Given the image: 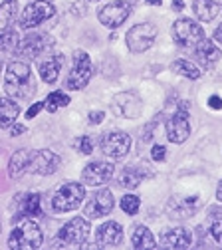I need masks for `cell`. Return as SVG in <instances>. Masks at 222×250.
<instances>
[{"label":"cell","mask_w":222,"mask_h":250,"mask_svg":"<svg viewBox=\"0 0 222 250\" xmlns=\"http://www.w3.org/2000/svg\"><path fill=\"white\" fill-rule=\"evenodd\" d=\"M113 163L109 161H91L83 171H81V181L87 187H100L105 185L113 177Z\"/></svg>","instance_id":"4fadbf2b"},{"label":"cell","mask_w":222,"mask_h":250,"mask_svg":"<svg viewBox=\"0 0 222 250\" xmlns=\"http://www.w3.org/2000/svg\"><path fill=\"white\" fill-rule=\"evenodd\" d=\"M30 157H32V149H18L12 157H10V163H8V175L12 179H20L22 175L28 173V163H30Z\"/></svg>","instance_id":"44dd1931"},{"label":"cell","mask_w":222,"mask_h":250,"mask_svg":"<svg viewBox=\"0 0 222 250\" xmlns=\"http://www.w3.org/2000/svg\"><path fill=\"white\" fill-rule=\"evenodd\" d=\"M111 109L119 117L135 119L143 111V102H141V98L137 96V93H133V91H121V93H117V96L111 100Z\"/></svg>","instance_id":"8fae6325"},{"label":"cell","mask_w":222,"mask_h":250,"mask_svg":"<svg viewBox=\"0 0 222 250\" xmlns=\"http://www.w3.org/2000/svg\"><path fill=\"white\" fill-rule=\"evenodd\" d=\"M157 38V26L151 22H143V24H135L125 36V44L133 54H143L147 52Z\"/></svg>","instance_id":"5b68a950"},{"label":"cell","mask_w":222,"mask_h":250,"mask_svg":"<svg viewBox=\"0 0 222 250\" xmlns=\"http://www.w3.org/2000/svg\"><path fill=\"white\" fill-rule=\"evenodd\" d=\"M20 48V36L14 28L4 26L0 30V52L2 54H12Z\"/></svg>","instance_id":"d4e9b609"},{"label":"cell","mask_w":222,"mask_h":250,"mask_svg":"<svg viewBox=\"0 0 222 250\" xmlns=\"http://www.w3.org/2000/svg\"><path fill=\"white\" fill-rule=\"evenodd\" d=\"M197 205H199V199L193 197V199H182V201H175L169 205V216L171 218H188L190 214H193L197 210Z\"/></svg>","instance_id":"cb8c5ba5"},{"label":"cell","mask_w":222,"mask_h":250,"mask_svg":"<svg viewBox=\"0 0 222 250\" xmlns=\"http://www.w3.org/2000/svg\"><path fill=\"white\" fill-rule=\"evenodd\" d=\"M131 14V6L129 2H123V0H117V2H111L107 6H103L98 12V20L105 26V28H119Z\"/></svg>","instance_id":"7c38bea8"},{"label":"cell","mask_w":222,"mask_h":250,"mask_svg":"<svg viewBox=\"0 0 222 250\" xmlns=\"http://www.w3.org/2000/svg\"><path fill=\"white\" fill-rule=\"evenodd\" d=\"M131 244L137 250H147V248H157V240L153 236V232L147 227H137L133 236H131Z\"/></svg>","instance_id":"4316f807"},{"label":"cell","mask_w":222,"mask_h":250,"mask_svg":"<svg viewBox=\"0 0 222 250\" xmlns=\"http://www.w3.org/2000/svg\"><path fill=\"white\" fill-rule=\"evenodd\" d=\"M161 244L167 248H188L193 244V234L184 227H173L161 234Z\"/></svg>","instance_id":"ac0fdd59"},{"label":"cell","mask_w":222,"mask_h":250,"mask_svg":"<svg viewBox=\"0 0 222 250\" xmlns=\"http://www.w3.org/2000/svg\"><path fill=\"white\" fill-rule=\"evenodd\" d=\"M60 163H61V159L58 157L54 151L38 149V151H32V157H30V163H28V173L48 177V175L58 171Z\"/></svg>","instance_id":"30bf717a"},{"label":"cell","mask_w":222,"mask_h":250,"mask_svg":"<svg viewBox=\"0 0 222 250\" xmlns=\"http://www.w3.org/2000/svg\"><path fill=\"white\" fill-rule=\"evenodd\" d=\"M0 68H2V64H0Z\"/></svg>","instance_id":"f6af8a7d"},{"label":"cell","mask_w":222,"mask_h":250,"mask_svg":"<svg viewBox=\"0 0 222 250\" xmlns=\"http://www.w3.org/2000/svg\"><path fill=\"white\" fill-rule=\"evenodd\" d=\"M197 50V60L201 62L202 66H206V68H212L216 62L222 58V50H218V46L212 42V40H206V38H202L197 46H195Z\"/></svg>","instance_id":"d6986e66"},{"label":"cell","mask_w":222,"mask_h":250,"mask_svg":"<svg viewBox=\"0 0 222 250\" xmlns=\"http://www.w3.org/2000/svg\"><path fill=\"white\" fill-rule=\"evenodd\" d=\"M54 14H56V8L52 2H48V0H34V2H30L24 8L22 18H20V28H24V30L36 28L42 22H46L48 18H52Z\"/></svg>","instance_id":"9c48e42d"},{"label":"cell","mask_w":222,"mask_h":250,"mask_svg":"<svg viewBox=\"0 0 222 250\" xmlns=\"http://www.w3.org/2000/svg\"><path fill=\"white\" fill-rule=\"evenodd\" d=\"M68 104H70L68 93H63V91H52L50 96L46 98V102H44V107H46L50 113H56L60 107H66Z\"/></svg>","instance_id":"f546056e"},{"label":"cell","mask_w":222,"mask_h":250,"mask_svg":"<svg viewBox=\"0 0 222 250\" xmlns=\"http://www.w3.org/2000/svg\"><path fill=\"white\" fill-rule=\"evenodd\" d=\"M173 40L182 46V48H190V46H197L202 38H204V32L202 28L190 18H179L175 24H173Z\"/></svg>","instance_id":"ba28073f"},{"label":"cell","mask_w":222,"mask_h":250,"mask_svg":"<svg viewBox=\"0 0 222 250\" xmlns=\"http://www.w3.org/2000/svg\"><path fill=\"white\" fill-rule=\"evenodd\" d=\"M42 109H44V102H36L34 105H30V107H28L26 117H28V119H34V117H36V115H38Z\"/></svg>","instance_id":"d590c367"},{"label":"cell","mask_w":222,"mask_h":250,"mask_svg":"<svg viewBox=\"0 0 222 250\" xmlns=\"http://www.w3.org/2000/svg\"><path fill=\"white\" fill-rule=\"evenodd\" d=\"M113 205H115L113 193L109 189H101L89 199L83 212H85L87 218H101V216H107L113 210Z\"/></svg>","instance_id":"9a60e30c"},{"label":"cell","mask_w":222,"mask_h":250,"mask_svg":"<svg viewBox=\"0 0 222 250\" xmlns=\"http://www.w3.org/2000/svg\"><path fill=\"white\" fill-rule=\"evenodd\" d=\"M76 149L80 153H83V155H91L93 153V141H91V137L83 135V137L76 139Z\"/></svg>","instance_id":"d6a6232c"},{"label":"cell","mask_w":222,"mask_h":250,"mask_svg":"<svg viewBox=\"0 0 222 250\" xmlns=\"http://www.w3.org/2000/svg\"><path fill=\"white\" fill-rule=\"evenodd\" d=\"M151 157H153V161H165V157H167V149H165V145H153V149H151Z\"/></svg>","instance_id":"836d02e7"},{"label":"cell","mask_w":222,"mask_h":250,"mask_svg":"<svg viewBox=\"0 0 222 250\" xmlns=\"http://www.w3.org/2000/svg\"><path fill=\"white\" fill-rule=\"evenodd\" d=\"M190 135V121H188V104L182 102L179 109L169 117L167 121V137L171 143L181 145Z\"/></svg>","instance_id":"52a82bcc"},{"label":"cell","mask_w":222,"mask_h":250,"mask_svg":"<svg viewBox=\"0 0 222 250\" xmlns=\"http://www.w3.org/2000/svg\"><path fill=\"white\" fill-rule=\"evenodd\" d=\"M208 105H210L212 109H222V100H220L218 96H212V98L208 100Z\"/></svg>","instance_id":"74e56055"},{"label":"cell","mask_w":222,"mask_h":250,"mask_svg":"<svg viewBox=\"0 0 222 250\" xmlns=\"http://www.w3.org/2000/svg\"><path fill=\"white\" fill-rule=\"evenodd\" d=\"M4 89L8 98H18V100H28L32 93L36 91L34 85V76L26 62L14 60L6 68V78H4Z\"/></svg>","instance_id":"6da1fadb"},{"label":"cell","mask_w":222,"mask_h":250,"mask_svg":"<svg viewBox=\"0 0 222 250\" xmlns=\"http://www.w3.org/2000/svg\"><path fill=\"white\" fill-rule=\"evenodd\" d=\"M93 76V66H91V60L89 56L83 52V50H76L74 52V66H72V72L68 76V89L76 91V89H81L89 83Z\"/></svg>","instance_id":"8992f818"},{"label":"cell","mask_w":222,"mask_h":250,"mask_svg":"<svg viewBox=\"0 0 222 250\" xmlns=\"http://www.w3.org/2000/svg\"><path fill=\"white\" fill-rule=\"evenodd\" d=\"M16 14H18V2L16 0H4L0 4V22L4 26H10L14 20H16Z\"/></svg>","instance_id":"4dcf8cb0"},{"label":"cell","mask_w":222,"mask_h":250,"mask_svg":"<svg viewBox=\"0 0 222 250\" xmlns=\"http://www.w3.org/2000/svg\"><path fill=\"white\" fill-rule=\"evenodd\" d=\"M103 117H105L103 111H91V113H89V121H91V123H101Z\"/></svg>","instance_id":"8d00e7d4"},{"label":"cell","mask_w":222,"mask_h":250,"mask_svg":"<svg viewBox=\"0 0 222 250\" xmlns=\"http://www.w3.org/2000/svg\"><path fill=\"white\" fill-rule=\"evenodd\" d=\"M214 40H216L218 44H222V24H220V26L214 30Z\"/></svg>","instance_id":"ab89813d"},{"label":"cell","mask_w":222,"mask_h":250,"mask_svg":"<svg viewBox=\"0 0 222 250\" xmlns=\"http://www.w3.org/2000/svg\"><path fill=\"white\" fill-rule=\"evenodd\" d=\"M147 4L149 6H157V4H161V0H147Z\"/></svg>","instance_id":"7bdbcfd3"},{"label":"cell","mask_w":222,"mask_h":250,"mask_svg":"<svg viewBox=\"0 0 222 250\" xmlns=\"http://www.w3.org/2000/svg\"><path fill=\"white\" fill-rule=\"evenodd\" d=\"M61 64H63V56L61 54H56V56H50L48 60L40 62V76L46 83H56L58 76H60V70H61Z\"/></svg>","instance_id":"7402d4cb"},{"label":"cell","mask_w":222,"mask_h":250,"mask_svg":"<svg viewBox=\"0 0 222 250\" xmlns=\"http://www.w3.org/2000/svg\"><path fill=\"white\" fill-rule=\"evenodd\" d=\"M0 230H2V225H0Z\"/></svg>","instance_id":"ee69618b"},{"label":"cell","mask_w":222,"mask_h":250,"mask_svg":"<svg viewBox=\"0 0 222 250\" xmlns=\"http://www.w3.org/2000/svg\"><path fill=\"white\" fill-rule=\"evenodd\" d=\"M89 232H91V225L85 221V218L76 216L68 225H63V229L58 232V236H56L58 242H54V246H63V248L66 246H81L87 240Z\"/></svg>","instance_id":"277c9868"},{"label":"cell","mask_w":222,"mask_h":250,"mask_svg":"<svg viewBox=\"0 0 222 250\" xmlns=\"http://www.w3.org/2000/svg\"><path fill=\"white\" fill-rule=\"evenodd\" d=\"M195 14L199 20L202 22H210L212 18H216V14L220 12V4L214 2V0H197L195 6H193Z\"/></svg>","instance_id":"484cf974"},{"label":"cell","mask_w":222,"mask_h":250,"mask_svg":"<svg viewBox=\"0 0 222 250\" xmlns=\"http://www.w3.org/2000/svg\"><path fill=\"white\" fill-rule=\"evenodd\" d=\"M210 232H212L214 240L222 244V218H218V221H214V223H212V227H210Z\"/></svg>","instance_id":"e575fe53"},{"label":"cell","mask_w":222,"mask_h":250,"mask_svg":"<svg viewBox=\"0 0 222 250\" xmlns=\"http://www.w3.org/2000/svg\"><path fill=\"white\" fill-rule=\"evenodd\" d=\"M18 225L8 236V246L12 250H32L40 248L44 242V234L40 225L34 221V216H22L16 221Z\"/></svg>","instance_id":"7a4b0ae2"},{"label":"cell","mask_w":222,"mask_h":250,"mask_svg":"<svg viewBox=\"0 0 222 250\" xmlns=\"http://www.w3.org/2000/svg\"><path fill=\"white\" fill-rule=\"evenodd\" d=\"M26 131V127H24V125H12V131H10V135H20V133H24Z\"/></svg>","instance_id":"f35d334b"},{"label":"cell","mask_w":222,"mask_h":250,"mask_svg":"<svg viewBox=\"0 0 222 250\" xmlns=\"http://www.w3.org/2000/svg\"><path fill=\"white\" fill-rule=\"evenodd\" d=\"M121 210L125 212V214H137L139 212V208H141V199L137 197V195H125L123 199H121Z\"/></svg>","instance_id":"1f68e13d"},{"label":"cell","mask_w":222,"mask_h":250,"mask_svg":"<svg viewBox=\"0 0 222 250\" xmlns=\"http://www.w3.org/2000/svg\"><path fill=\"white\" fill-rule=\"evenodd\" d=\"M141 179H143V173L139 169H135V167H129V169H123L121 171L117 183L121 187H125V189H135V187H139Z\"/></svg>","instance_id":"83f0119b"},{"label":"cell","mask_w":222,"mask_h":250,"mask_svg":"<svg viewBox=\"0 0 222 250\" xmlns=\"http://www.w3.org/2000/svg\"><path fill=\"white\" fill-rule=\"evenodd\" d=\"M85 199V189L80 183H66L52 197V208L54 212H70L81 205Z\"/></svg>","instance_id":"3957f363"},{"label":"cell","mask_w":222,"mask_h":250,"mask_svg":"<svg viewBox=\"0 0 222 250\" xmlns=\"http://www.w3.org/2000/svg\"><path fill=\"white\" fill-rule=\"evenodd\" d=\"M95 240H98L95 244L101 246V248H113V246L121 244V240H123V229H121V225L115 223V221L103 223L98 229V232H95Z\"/></svg>","instance_id":"e0dca14e"},{"label":"cell","mask_w":222,"mask_h":250,"mask_svg":"<svg viewBox=\"0 0 222 250\" xmlns=\"http://www.w3.org/2000/svg\"><path fill=\"white\" fill-rule=\"evenodd\" d=\"M216 199L222 203V181L218 183V187H216Z\"/></svg>","instance_id":"b9f144b4"},{"label":"cell","mask_w":222,"mask_h":250,"mask_svg":"<svg viewBox=\"0 0 222 250\" xmlns=\"http://www.w3.org/2000/svg\"><path fill=\"white\" fill-rule=\"evenodd\" d=\"M52 46V38L48 34H30L24 38V42L20 44V54L28 60H36L38 56H42L44 52H48V48Z\"/></svg>","instance_id":"2e32d148"},{"label":"cell","mask_w":222,"mask_h":250,"mask_svg":"<svg viewBox=\"0 0 222 250\" xmlns=\"http://www.w3.org/2000/svg\"><path fill=\"white\" fill-rule=\"evenodd\" d=\"M101 151H103V155H107L111 159L125 157V155L131 151V137L123 131H111L103 137Z\"/></svg>","instance_id":"5bb4252c"},{"label":"cell","mask_w":222,"mask_h":250,"mask_svg":"<svg viewBox=\"0 0 222 250\" xmlns=\"http://www.w3.org/2000/svg\"><path fill=\"white\" fill-rule=\"evenodd\" d=\"M20 115V105L10 98H0V127H12Z\"/></svg>","instance_id":"603a6c76"},{"label":"cell","mask_w":222,"mask_h":250,"mask_svg":"<svg viewBox=\"0 0 222 250\" xmlns=\"http://www.w3.org/2000/svg\"><path fill=\"white\" fill-rule=\"evenodd\" d=\"M42 207H40V195L38 193H28L18 197V216L14 218V223L22 216H40Z\"/></svg>","instance_id":"ffe728a7"},{"label":"cell","mask_w":222,"mask_h":250,"mask_svg":"<svg viewBox=\"0 0 222 250\" xmlns=\"http://www.w3.org/2000/svg\"><path fill=\"white\" fill-rule=\"evenodd\" d=\"M182 8H184V2H182V0H173V10L181 12Z\"/></svg>","instance_id":"60d3db41"},{"label":"cell","mask_w":222,"mask_h":250,"mask_svg":"<svg viewBox=\"0 0 222 250\" xmlns=\"http://www.w3.org/2000/svg\"><path fill=\"white\" fill-rule=\"evenodd\" d=\"M173 70H175L177 74L188 78V80H199V78H201V70H199L195 64H190L188 60H182V58L173 62Z\"/></svg>","instance_id":"f1b7e54d"}]
</instances>
